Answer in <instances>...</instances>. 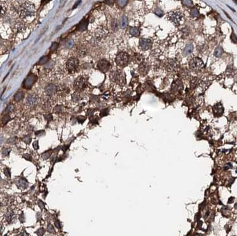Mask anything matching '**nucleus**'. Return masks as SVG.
<instances>
[{"mask_svg":"<svg viewBox=\"0 0 237 236\" xmlns=\"http://www.w3.org/2000/svg\"><path fill=\"white\" fill-rule=\"evenodd\" d=\"M223 53V50L222 47L221 46H218L214 51V56L217 57H219L222 56Z\"/></svg>","mask_w":237,"mask_h":236,"instance_id":"b1692460","label":"nucleus"},{"mask_svg":"<svg viewBox=\"0 0 237 236\" xmlns=\"http://www.w3.org/2000/svg\"><path fill=\"white\" fill-rule=\"evenodd\" d=\"M129 32L134 37H138L140 35V30L137 27H130L129 29Z\"/></svg>","mask_w":237,"mask_h":236,"instance_id":"aec40b11","label":"nucleus"},{"mask_svg":"<svg viewBox=\"0 0 237 236\" xmlns=\"http://www.w3.org/2000/svg\"><path fill=\"white\" fill-rule=\"evenodd\" d=\"M115 61L117 65L122 68H124L128 65V62H129V56L127 53L122 52L117 55L115 59Z\"/></svg>","mask_w":237,"mask_h":236,"instance_id":"20e7f679","label":"nucleus"},{"mask_svg":"<svg viewBox=\"0 0 237 236\" xmlns=\"http://www.w3.org/2000/svg\"><path fill=\"white\" fill-rule=\"evenodd\" d=\"M149 70V66L146 63H142L140 65V66H139V71L142 75H146V74L147 73Z\"/></svg>","mask_w":237,"mask_h":236,"instance_id":"f3484780","label":"nucleus"},{"mask_svg":"<svg viewBox=\"0 0 237 236\" xmlns=\"http://www.w3.org/2000/svg\"><path fill=\"white\" fill-rule=\"evenodd\" d=\"M23 95H23V92L19 91V92H18L17 93L15 94V95L14 96V99H15V100H16L17 102H19V101L22 100L23 99Z\"/></svg>","mask_w":237,"mask_h":236,"instance_id":"5701e85b","label":"nucleus"},{"mask_svg":"<svg viewBox=\"0 0 237 236\" xmlns=\"http://www.w3.org/2000/svg\"><path fill=\"white\" fill-rule=\"evenodd\" d=\"M15 138H11V139H10V140H8V143H13V142H15Z\"/></svg>","mask_w":237,"mask_h":236,"instance_id":"603ef678","label":"nucleus"},{"mask_svg":"<svg viewBox=\"0 0 237 236\" xmlns=\"http://www.w3.org/2000/svg\"><path fill=\"white\" fill-rule=\"evenodd\" d=\"M1 16H3V14H5V12H4V10H5V8H3V5H1Z\"/></svg>","mask_w":237,"mask_h":236,"instance_id":"3c124183","label":"nucleus"},{"mask_svg":"<svg viewBox=\"0 0 237 236\" xmlns=\"http://www.w3.org/2000/svg\"><path fill=\"white\" fill-rule=\"evenodd\" d=\"M85 119H86V117H84V116H79L77 117V120H78V121L79 122V123H84V121H85Z\"/></svg>","mask_w":237,"mask_h":236,"instance_id":"f704fd0d","label":"nucleus"},{"mask_svg":"<svg viewBox=\"0 0 237 236\" xmlns=\"http://www.w3.org/2000/svg\"><path fill=\"white\" fill-rule=\"evenodd\" d=\"M231 39L232 40V41L234 43L237 44V37H236V36H235V34L233 33V32L232 33H231Z\"/></svg>","mask_w":237,"mask_h":236,"instance_id":"c9c22d12","label":"nucleus"},{"mask_svg":"<svg viewBox=\"0 0 237 236\" xmlns=\"http://www.w3.org/2000/svg\"><path fill=\"white\" fill-rule=\"evenodd\" d=\"M165 66H166V68L168 71H175L177 68L178 63L174 60H168L166 61Z\"/></svg>","mask_w":237,"mask_h":236,"instance_id":"9b49d317","label":"nucleus"},{"mask_svg":"<svg viewBox=\"0 0 237 236\" xmlns=\"http://www.w3.org/2000/svg\"><path fill=\"white\" fill-rule=\"evenodd\" d=\"M78 60L77 57H70L67 61V68L70 72L76 71L78 66Z\"/></svg>","mask_w":237,"mask_h":236,"instance_id":"423d86ee","label":"nucleus"},{"mask_svg":"<svg viewBox=\"0 0 237 236\" xmlns=\"http://www.w3.org/2000/svg\"><path fill=\"white\" fill-rule=\"evenodd\" d=\"M235 208H236L237 209V203H236V205H235Z\"/></svg>","mask_w":237,"mask_h":236,"instance_id":"864d4df0","label":"nucleus"},{"mask_svg":"<svg viewBox=\"0 0 237 236\" xmlns=\"http://www.w3.org/2000/svg\"><path fill=\"white\" fill-rule=\"evenodd\" d=\"M56 90H57V87H56V85H53V84L48 85L45 88L46 94L48 95H49V96H52V95L55 94V93L56 92Z\"/></svg>","mask_w":237,"mask_h":236,"instance_id":"4468645a","label":"nucleus"},{"mask_svg":"<svg viewBox=\"0 0 237 236\" xmlns=\"http://www.w3.org/2000/svg\"><path fill=\"white\" fill-rule=\"evenodd\" d=\"M10 151V149H8V148H5V149H3V154L5 156L8 155V154H9Z\"/></svg>","mask_w":237,"mask_h":236,"instance_id":"ea45409f","label":"nucleus"},{"mask_svg":"<svg viewBox=\"0 0 237 236\" xmlns=\"http://www.w3.org/2000/svg\"><path fill=\"white\" fill-rule=\"evenodd\" d=\"M97 68L102 73H106L111 68V64L108 60H101L97 63Z\"/></svg>","mask_w":237,"mask_h":236,"instance_id":"0eeeda50","label":"nucleus"},{"mask_svg":"<svg viewBox=\"0 0 237 236\" xmlns=\"http://www.w3.org/2000/svg\"><path fill=\"white\" fill-rule=\"evenodd\" d=\"M33 146L34 148H35L36 150H37L39 148V144H38V141H36L34 143H33Z\"/></svg>","mask_w":237,"mask_h":236,"instance_id":"c03bdc74","label":"nucleus"},{"mask_svg":"<svg viewBox=\"0 0 237 236\" xmlns=\"http://www.w3.org/2000/svg\"><path fill=\"white\" fill-rule=\"evenodd\" d=\"M108 109H103V110L101 111V116H106V115L108 114Z\"/></svg>","mask_w":237,"mask_h":236,"instance_id":"58836bf2","label":"nucleus"},{"mask_svg":"<svg viewBox=\"0 0 237 236\" xmlns=\"http://www.w3.org/2000/svg\"><path fill=\"white\" fill-rule=\"evenodd\" d=\"M13 213H8V216L7 217V220H8V222H10L13 219Z\"/></svg>","mask_w":237,"mask_h":236,"instance_id":"79ce46f5","label":"nucleus"},{"mask_svg":"<svg viewBox=\"0 0 237 236\" xmlns=\"http://www.w3.org/2000/svg\"><path fill=\"white\" fill-rule=\"evenodd\" d=\"M23 141H25V143H29L30 142V141H31V138H30V137H29V136H27V137H25L24 138V139H23Z\"/></svg>","mask_w":237,"mask_h":236,"instance_id":"a19ab883","label":"nucleus"},{"mask_svg":"<svg viewBox=\"0 0 237 236\" xmlns=\"http://www.w3.org/2000/svg\"><path fill=\"white\" fill-rule=\"evenodd\" d=\"M45 118H46L48 121H51L52 119H53V116H52L51 114H48L45 116Z\"/></svg>","mask_w":237,"mask_h":236,"instance_id":"37998d69","label":"nucleus"},{"mask_svg":"<svg viewBox=\"0 0 237 236\" xmlns=\"http://www.w3.org/2000/svg\"><path fill=\"white\" fill-rule=\"evenodd\" d=\"M39 206H40L41 208V209H43L44 206V203H43V202L39 200Z\"/></svg>","mask_w":237,"mask_h":236,"instance_id":"8fccbe9b","label":"nucleus"},{"mask_svg":"<svg viewBox=\"0 0 237 236\" xmlns=\"http://www.w3.org/2000/svg\"><path fill=\"white\" fill-rule=\"evenodd\" d=\"M194 50V46L192 44H188L186 46V47H185L184 50H183V54L184 56H188L189 54H192Z\"/></svg>","mask_w":237,"mask_h":236,"instance_id":"a211bd4d","label":"nucleus"},{"mask_svg":"<svg viewBox=\"0 0 237 236\" xmlns=\"http://www.w3.org/2000/svg\"><path fill=\"white\" fill-rule=\"evenodd\" d=\"M212 110L214 114H215V116H221L224 112L223 107L222 105L220 103L217 104H216L215 106L213 107Z\"/></svg>","mask_w":237,"mask_h":236,"instance_id":"ddd939ff","label":"nucleus"},{"mask_svg":"<svg viewBox=\"0 0 237 236\" xmlns=\"http://www.w3.org/2000/svg\"><path fill=\"white\" fill-rule=\"evenodd\" d=\"M77 53L80 56H84L87 54V49L84 46H79L77 48Z\"/></svg>","mask_w":237,"mask_h":236,"instance_id":"412c9836","label":"nucleus"},{"mask_svg":"<svg viewBox=\"0 0 237 236\" xmlns=\"http://www.w3.org/2000/svg\"><path fill=\"white\" fill-rule=\"evenodd\" d=\"M10 120V117L9 116H8V115H6V116H4V117H3V119H2L3 123L4 124H6V123H8V122Z\"/></svg>","mask_w":237,"mask_h":236,"instance_id":"2f4dec72","label":"nucleus"},{"mask_svg":"<svg viewBox=\"0 0 237 236\" xmlns=\"http://www.w3.org/2000/svg\"><path fill=\"white\" fill-rule=\"evenodd\" d=\"M139 46L141 49L146 50L152 46V41L149 39H141L139 41Z\"/></svg>","mask_w":237,"mask_h":236,"instance_id":"9d476101","label":"nucleus"},{"mask_svg":"<svg viewBox=\"0 0 237 236\" xmlns=\"http://www.w3.org/2000/svg\"><path fill=\"white\" fill-rule=\"evenodd\" d=\"M37 101V98L35 95H29L27 97L26 100V104L27 106H32L36 104Z\"/></svg>","mask_w":237,"mask_h":236,"instance_id":"dca6fc26","label":"nucleus"},{"mask_svg":"<svg viewBox=\"0 0 237 236\" xmlns=\"http://www.w3.org/2000/svg\"><path fill=\"white\" fill-rule=\"evenodd\" d=\"M198 83H199V79L197 78H195L194 79L192 80L191 82V88H195L198 85Z\"/></svg>","mask_w":237,"mask_h":236,"instance_id":"a878e982","label":"nucleus"},{"mask_svg":"<svg viewBox=\"0 0 237 236\" xmlns=\"http://www.w3.org/2000/svg\"><path fill=\"white\" fill-rule=\"evenodd\" d=\"M190 14L193 17H196L199 15V12L197 9H192L190 12Z\"/></svg>","mask_w":237,"mask_h":236,"instance_id":"7c9ffc66","label":"nucleus"},{"mask_svg":"<svg viewBox=\"0 0 237 236\" xmlns=\"http://www.w3.org/2000/svg\"><path fill=\"white\" fill-rule=\"evenodd\" d=\"M36 134L37 136H42L44 134V131H37L36 133Z\"/></svg>","mask_w":237,"mask_h":236,"instance_id":"a18cd8bd","label":"nucleus"},{"mask_svg":"<svg viewBox=\"0 0 237 236\" xmlns=\"http://www.w3.org/2000/svg\"><path fill=\"white\" fill-rule=\"evenodd\" d=\"M58 44L57 43H53V44H52L51 46L50 47L51 51H52V52L55 51V50L58 49Z\"/></svg>","mask_w":237,"mask_h":236,"instance_id":"c756f323","label":"nucleus"},{"mask_svg":"<svg viewBox=\"0 0 237 236\" xmlns=\"http://www.w3.org/2000/svg\"><path fill=\"white\" fill-rule=\"evenodd\" d=\"M183 84L181 83V81L180 80H176L172 84L171 87V90L173 92H179L180 91H181L183 89Z\"/></svg>","mask_w":237,"mask_h":236,"instance_id":"f8f14e48","label":"nucleus"},{"mask_svg":"<svg viewBox=\"0 0 237 236\" xmlns=\"http://www.w3.org/2000/svg\"><path fill=\"white\" fill-rule=\"evenodd\" d=\"M34 6L32 5V4L27 3L24 5L23 8H22L21 15H23L24 16H29L32 14H34Z\"/></svg>","mask_w":237,"mask_h":236,"instance_id":"1a4fd4ad","label":"nucleus"},{"mask_svg":"<svg viewBox=\"0 0 237 236\" xmlns=\"http://www.w3.org/2000/svg\"><path fill=\"white\" fill-rule=\"evenodd\" d=\"M128 25V19L125 15H123L122 16V19H121V22H120V25L122 29H125L127 27Z\"/></svg>","mask_w":237,"mask_h":236,"instance_id":"4be33fe9","label":"nucleus"},{"mask_svg":"<svg viewBox=\"0 0 237 236\" xmlns=\"http://www.w3.org/2000/svg\"><path fill=\"white\" fill-rule=\"evenodd\" d=\"M4 173L7 177H10V171L8 168H6L4 170Z\"/></svg>","mask_w":237,"mask_h":236,"instance_id":"4c0bfd02","label":"nucleus"},{"mask_svg":"<svg viewBox=\"0 0 237 236\" xmlns=\"http://www.w3.org/2000/svg\"><path fill=\"white\" fill-rule=\"evenodd\" d=\"M93 113H94V111L92 110V109H89L88 111H87V114L88 115V116H92Z\"/></svg>","mask_w":237,"mask_h":236,"instance_id":"49530a36","label":"nucleus"},{"mask_svg":"<svg viewBox=\"0 0 237 236\" xmlns=\"http://www.w3.org/2000/svg\"><path fill=\"white\" fill-rule=\"evenodd\" d=\"M204 63L199 57H194L190 60L189 63V67L192 71H201V70L204 68Z\"/></svg>","mask_w":237,"mask_h":236,"instance_id":"7ed1b4c3","label":"nucleus"},{"mask_svg":"<svg viewBox=\"0 0 237 236\" xmlns=\"http://www.w3.org/2000/svg\"><path fill=\"white\" fill-rule=\"evenodd\" d=\"M87 26H88V20L83 19L77 25V30L79 31H85L87 30Z\"/></svg>","mask_w":237,"mask_h":236,"instance_id":"2eb2a0df","label":"nucleus"},{"mask_svg":"<svg viewBox=\"0 0 237 236\" xmlns=\"http://www.w3.org/2000/svg\"><path fill=\"white\" fill-rule=\"evenodd\" d=\"M110 79L113 82L120 85H124L126 83V78L124 72L120 70H114L110 73Z\"/></svg>","mask_w":237,"mask_h":236,"instance_id":"f257e3e1","label":"nucleus"},{"mask_svg":"<svg viewBox=\"0 0 237 236\" xmlns=\"http://www.w3.org/2000/svg\"><path fill=\"white\" fill-rule=\"evenodd\" d=\"M54 111H56V112H60V111H61V107H60V106H58L56 107L54 109Z\"/></svg>","mask_w":237,"mask_h":236,"instance_id":"09e8293b","label":"nucleus"},{"mask_svg":"<svg viewBox=\"0 0 237 236\" xmlns=\"http://www.w3.org/2000/svg\"><path fill=\"white\" fill-rule=\"evenodd\" d=\"M73 46V42L72 40H68L66 42L65 47L67 49H71Z\"/></svg>","mask_w":237,"mask_h":236,"instance_id":"cd10ccee","label":"nucleus"},{"mask_svg":"<svg viewBox=\"0 0 237 236\" xmlns=\"http://www.w3.org/2000/svg\"><path fill=\"white\" fill-rule=\"evenodd\" d=\"M37 80V77L34 74H30L28 76L23 82V87L27 89H29L34 85Z\"/></svg>","mask_w":237,"mask_h":236,"instance_id":"6e6552de","label":"nucleus"},{"mask_svg":"<svg viewBox=\"0 0 237 236\" xmlns=\"http://www.w3.org/2000/svg\"><path fill=\"white\" fill-rule=\"evenodd\" d=\"M182 3L184 4V5H185V6H190L193 5V2L192 1H190V0H188V1H183Z\"/></svg>","mask_w":237,"mask_h":236,"instance_id":"72a5a7b5","label":"nucleus"},{"mask_svg":"<svg viewBox=\"0 0 237 236\" xmlns=\"http://www.w3.org/2000/svg\"><path fill=\"white\" fill-rule=\"evenodd\" d=\"M80 97L78 94H74L72 95V100L74 102H77V101H78L79 100H80Z\"/></svg>","mask_w":237,"mask_h":236,"instance_id":"473e14b6","label":"nucleus"},{"mask_svg":"<svg viewBox=\"0 0 237 236\" xmlns=\"http://www.w3.org/2000/svg\"><path fill=\"white\" fill-rule=\"evenodd\" d=\"M155 13H156V15L159 16H161L163 15V12H162L160 9H159V8H157V9L156 10V11H155Z\"/></svg>","mask_w":237,"mask_h":236,"instance_id":"e433bc0d","label":"nucleus"},{"mask_svg":"<svg viewBox=\"0 0 237 236\" xmlns=\"http://www.w3.org/2000/svg\"><path fill=\"white\" fill-rule=\"evenodd\" d=\"M14 109V106L12 104H9L8 106L6 107V109H5V112L6 113H10V112H12Z\"/></svg>","mask_w":237,"mask_h":236,"instance_id":"c85d7f7f","label":"nucleus"},{"mask_svg":"<svg viewBox=\"0 0 237 236\" xmlns=\"http://www.w3.org/2000/svg\"><path fill=\"white\" fill-rule=\"evenodd\" d=\"M17 184L18 188H23V189H24V188H26L27 187L28 182L25 179L21 178V179H20L19 180L17 181Z\"/></svg>","mask_w":237,"mask_h":236,"instance_id":"6ab92c4d","label":"nucleus"},{"mask_svg":"<svg viewBox=\"0 0 237 236\" xmlns=\"http://www.w3.org/2000/svg\"><path fill=\"white\" fill-rule=\"evenodd\" d=\"M87 79L88 78L85 76H80L75 80L74 82V88L76 90L82 92L87 86Z\"/></svg>","mask_w":237,"mask_h":236,"instance_id":"f03ea898","label":"nucleus"},{"mask_svg":"<svg viewBox=\"0 0 237 236\" xmlns=\"http://www.w3.org/2000/svg\"><path fill=\"white\" fill-rule=\"evenodd\" d=\"M168 19L176 25H180L183 23V15L180 12H171L168 14Z\"/></svg>","mask_w":237,"mask_h":236,"instance_id":"39448f33","label":"nucleus"},{"mask_svg":"<svg viewBox=\"0 0 237 236\" xmlns=\"http://www.w3.org/2000/svg\"><path fill=\"white\" fill-rule=\"evenodd\" d=\"M116 3L120 7H121V8H123L124 6H126V5L127 4L128 1H123V0H121V1H117Z\"/></svg>","mask_w":237,"mask_h":236,"instance_id":"bb28decb","label":"nucleus"},{"mask_svg":"<svg viewBox=\"0 0 237 236\" xmlns=\"http://www.w3.org/2000/svg\"><path fill=\"white\" fill-rule=\"evenodd\" d=\"M23 157H24L25 159L27 160V161H31V156L29 155H28V154H26V155H25L24 156H23Z\"/></svg>","mask_w":237,"mask_h":236,"instance_id":"de8ad7c7","label":"nucleus"},{"mask_svg":"<svg viewBox=\"0 0 237 236\" xmlns=\"http://www.w3.org/2000/svg\"><path fill=\"white\" fill-rule=\"evenodd\" d=\"M49 56H43V57H42L40 59V60H39L38 64H40V65H43V64H46V63L49 61Z\"/></svg>","mask_w":237,"mask_h":236,"instance_id":"393cba45","label":"nucleus"}]
</instances>
